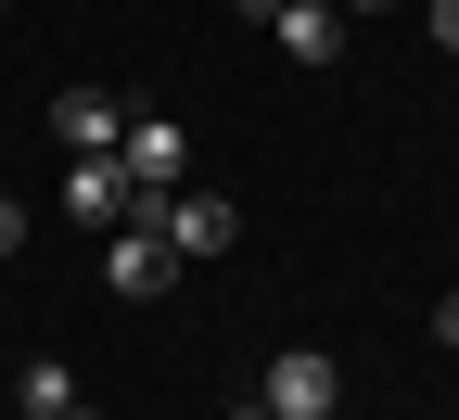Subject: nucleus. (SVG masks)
Wrapping results in <instances>:
<instances>
[{
    "mask_svg": "<svg viewBox=\"0 0 459 420\" xmlns=\"http://www.w3.org/2000/svg\"><path fill=\"white\" fill-rule=\"evenodd\" d=\"M128 204H141V192H128V166H115V153H65V217H77V229H115Z\"/></svg>",
    "mask_w": 459,
    "mask_h": 420,
    "instance_id": "5",
    "label": "nucleus"
},
{
    "mask_svg": "<svg viewBox=\"0 0 459 420\" xmlns=\"http://www.w3.org/2000/svg\"><path fill=\"white\" fill-rule=\"evenodd\" d=\"M268 39L294 51V64H332V51H344V0H281V13H268Z\"/></svg>",
    "mask_w": 459,
    "mask_h": 420,
    "instance_id": "7",
    "label": "nucleus"
},
{
    "mask_svg": "<svg viewBox=\"0 0 459 420\" xmlns=\"http://www.w3.org/2000/svg\"><path fill=\"white\" fill-rule=\"evenodd\" d=\"M434 344H446V356H459V293H446V306H434Z\"/></svg>",
    "mask_w": 459,
    "mask_h": 420,
    "instance_id": "11",
    "label": "nucleus"
},
{
    "mask_svg": "<svg viewBox=\"0 0 459 420\" xmlns=\"http://www.w3.org/2000/svg\"><path fill=\"white\" fill-rule=\"evenodd\" d=\"M421 26H434V51H459V0H421Z\"/></svg>",
    "mask_w": 459,
    "mask_h": 420,
    "instance_id": "9",
    "label": "nucleus"
},
{
    "mask_svg": "<svg viewBox=\"0 0 459 420\" xmlns=\"http://www.w3.org/2000/svg\"><path fill=\"white\" fill-rule=\"evenodd\" d=\"M153 229L179 243V268H204V255L243 243V204H217V192H166V204H153Z\"/></svg>",
    "mask_w": 459,
    "mask_h": 420,
    "instance_id": "3",
    "label": "nucleus"
},
{
    "mask_svg": "<svg viewBox=\"0 0 459 420\" xmlns=\"http://www.w3.org/2000/svg\"><path fill=\"white\" fill-rule=\"evenodd\" d=\"M51 420H102V407H51Z\"/></svg>",
    "mask_w": 459,
    "mask_h": 420,
    "instance_id": "14",
    "label": "nucleus"
},
{
    "mask_svg": "<svg viewBox=\"0 0 459 420\" xmlns=\"http://www.w3.org/2000/svg\"><path fill=\"white\" fill-rule=\"evenodd\" d=\"M51 141H65V153H115V141H128V102H115V90H65V102H51Z\"/></svg>",
    "mask_w": 459,
    "mask_h": 420,
    "instance_id": "6",
    "label": "nucleus"
},
{
    "mask_svg": "<svg viewBox=\"0 0 459 420\" xmlns=\"http://www.w3.org/2000/svg\"><path fill=\"white\" fill-rule=\"evenodd\" d=\"M0 13H13V0H0Z\"/></svg>",
    "mask_w": 459,
    "mask_h": 420,
    "instance_id": "15",
    "label": "nucleus"
},
{
    "mask_svg": "<svg viewBox=\"0 0 459 420\" xmlns=\"http://www.w3.org/2000/svg\"><path fill=\"white\" fill-rule=\"evenodd\" d=\"M102 280H115V306H153V293L179 280V243L153 229V204H128V217L102 229Z\"/></svg>",
    "mask_w": 459,
    "mask_h": 420,
    "instance_id": "1",
    "label": "nucleus"
},
{
    "mask_svg": "<svg viewBox=\"0 0 459 420\" xmlns=\"http://www.w3.org/2000/svg\"><path fill=\"white\" fill-rule=\"evenodd\" d=\"M230 13H243V26H268V13H281V0H230Z\"/></svg>",
    "mask_w": 459,
    "mask_h": 420,
    "instance_id": "12",
    "label": "nucleus"
},
{
    "mask_svg": "<svg viewBox=\"0 0 459 420\" xmlns=\"http://www.w3.org/2000/svg\"><path fill=\"white\" fill-rule=\"evenodd\" d=\"M13 243H26V204H13V192H0V255H13Z\"/></svg>",
    "mask_w": 459,
    "mask_h": 420,
    "instance_id": "10",
    "label": "nucleus"
},
{
    "mask_svg": "<svg viewBox=\"0 0 459 420\" xmlns=\"http://www.w3.org/2000/svg\"><path fill=\"white\" fill-rule=\"evenodd\" d=\"M115 166H128V192H141V204L192 192V128H179V115H128V141H115Z\"/></svg>",
    "mask_w": 459,
    "mask_h": 420,
    "instance_id": "2",
    "label": "nucleus"
},
{
    "mask_svg": "<svg viewBox=\"0 0 459 420\" xmlns=\"http://www.w3.org/2000/svg\"><path fill=\"white\" fill-rule=\"evenodd\" d=\"M13 407H26V420H51V407H77V370H65V356H26V382H13Z\"/></svg>",
    "mask_w": 459,
    "mask_h": 420,
    "instance_id": "8",
    "label": "nucleus"
},
{
    "mask_svg": "<svg viewBox=\"0 0 459 420\" xmlns=\"http://www.w3.org/2000/svg\"><path fill=\"white\" fill-rule=\"evenodd\" d=\"M230 420H281V407H268V395H243V407H230Z\"/></svg>",
    "mask_w": 459,
    "mask_h": 420,
    "instance_id": "13",
    "label": "nucleus"
},
{
    "mask_svg": "<svg viewBox=\"0 0 459 420\" xmlns=\"http://www.w3.org/2000/svg\"><path fill=\"white\" fill-rule=\"evenodd\" d=\"M255 395H268L281 420H332V356H319V344H281V356H268V382H255Z\"/></svg>",
    "mask_w": 459,
    "mask_h": 420,
    "instance_id": "4",
    "label": "nucleus"
}]
</instances>
